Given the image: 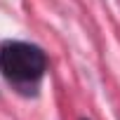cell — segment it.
Wrapping results in <instances>:
<instances>
[{
    "label": "cell",
    "mask_w": 120,
    "mask_h": 120,
    "mask_svg": "<svg viewBox=\"0 0 120 120\" xmlns=\"http://www.w3.org/2000/svg\"><path fill=\"white\" fill-rule=\"evenodd\" d=\"M47 71V56L38 45L24 40L0 42V73L19 92L33 94Z\"/></svg>",
    "instance_id": "obj_1"
}]
</instances>
